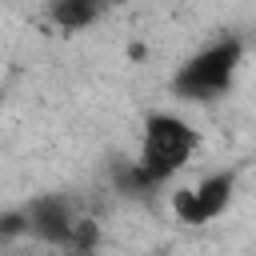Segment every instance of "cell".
<instances>
[{
	"mask_svg": "<svg viewBox=\"0 0 256 256\" xmlns=\"http://www.w3.org/2000/svg\"><path fill=\"white\" fill-rule=\"evenodd\" d=\"M116 4H128V0H108V8H116Z\"/></svg>",
	"mask_w": 256,
	"mask_h": 256,
	"instance_id": "cell-6",
	"label": "cell"
},
{
	"mask_svg": "<svg viewBox=\"0 0 256 256\" xmlns=\"http://www.w3.org/2000/svg\"><path fill=\"white\" fill-rule=\"evenodd\" d=\"M108 12V0H48V20L60 32H80L92 28Z\"/></svg>",
	"mask_w": 256,
	"mask_h": 256,
	"instance_id": "cell-5",
	"label": "cell"
},
{
	"mask_svg": "<svg viewBox=\"0 0 256 256\" xmlns=\"http://www.w3.org/2000/svg\"><path fill=\"white\" fill-rule=\"evenodd\" d=\"M196 152H200V128L192 120H184L176 112H152L140 128V148H136L132 164H124L116 172V188L128 196L156 192L160 184L180 176Z\"/></svg>",
	"mask_w": 256,
	"mask_h": 256,
	"instance_id": "cell-1",
	"label": "cell"
},
{
	"mask_svg": "<svg viewBox=\"0 0 256 256\" xmlns=\"http://www.w3.org/2000/svg\"><path fill=\"white\" fill-rule=\"evenodd\" d=\"M240 64H244V40H240V36H220V40L204 44L200 52H192V56L176 68L172 92H176L180 100H192V104L220 100V96L232 92Z\"/></svg>",
	"mask_w": 256,
	"mask_h": 256,
	"instance_id": "cell-2",
	"label": "cell"
},
{
	"mask_svg": "<svg viewBox=\"0 0 256 256\" xmlns=\"http://www.w3.org/2000/svg\"><path fill=\"white\" fill-rule=\"evenodd\" d=\"M232 192H236V168H224V172H212V176H200L196 184H184L172 192L168 208L180 224H212L224 216V208L232 204Z\"/></svg>",
	"mask_w": 256,
	"mask_h": 256,
	"instance_id": "cell-3",
	"label": "cell"
},
{
	"mask_svg": "<svg viewBox=\"0 0 256 256\" xmlns=\"http://www.w3.org/2000/svg\"><path fill=\"white\" fill-rule=\"evenodd\" d=\"M24 228H28L32 236L48 240V244L84 248V244H92V228H96V224L84 220V216L72 208V200H64V196H40V200L28 204Z\"/></svg>",
	"mask_w": 256,
	"mask_h": 256,
	"instance_id": "cell-4",
	"label": "cell"
}]
</instances>
